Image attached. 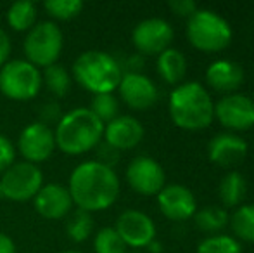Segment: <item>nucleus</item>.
Wrapping results in <instances>:
<instances>
[{
    "instance_id": "obj_33",
    "label": "nucleus",
    "mask_w": 254,
    "mask_h": 253,
    "mask_svg": "<svg viewBox=\"0 0 254 253\" xmlns=\"http://www.w3.org/2000/svg\"><path fill=\"white\" fill-rule=\"evenodd\" d=\"M16 162V146L5 135H0V173H3Z\"/></svg>"
},
{
    "instance_id": "obj_5",
    "label": "nucleus",
    "mask_w": 254,
    "mask_h": 253,
    "mask_svg": "<svg viewBox=\"0 0 254 253\" xmlns=\"http://www.w3.org/2000/svg\"><path fill=\"white\" fill-rule=\"evenodd\" d=\"M189 42L204 52L223 51L232 40V28L225 17L209 9H197L187 21Z\"/></svg>"
},
{
    "instance_id": "obj_26",
    "label": "nucleus",
    "mask_w": 254,
    "mask_h": 253,
    "mask_svg": "<svg viewBox=\"0 0 254 253\" xmlns=\"http://www.w3.org/2000/svg\"><path fill=\"white\" fill-rule=\"evenodd\" d=\"M230 226L237 238L254 243V203L239 206L232 215Z\"/></svg>"
},
{
    "instance_id": "obj_23",
    "label": "nucleus",
    "mask_w": 254,
    "mask_h": 253,
    "mask_svg": "<svg viewBox=\"0 0 254 253\" xmlns=\"http://www.w3.org/2000/svg\"><path fill=\"white\" fill-rule=\"evenodd\" d=\"M195 226L202 233H218L228 224V212L221 206L207 205L201 210H195L194 213Z\"/></svg>"
},
{
    "instance_id": "obj_7",
    "label": "nucleus",
    "mask_w": 254,
    "mask_h": 253,
    "mask_svg": "<svg viewBox=\"0 0 254 253\" xmlns=\"http://www.w3.org/2000/svg\"><path fill=\"white\" fill-rule=\"evenodd\" d=\"M64 45V35L54 21H40L26 33L23 51L33 66L49 68L57 63Z\"/></svg>"
},
{
    "instance_id": "obj_6",
    "label": "nucleus",
    "mask_w": 254,
    "mask_h": 253,
    "mask_svg": "<svg viewBox=\"0 0 254 253\" xmlns=\"http://www.w3.org/2000/svg\"><path fill=\"white\" fill-rule=\"evenodd\" d=\"M42 71L26 59H12L0 68V92L10 101H31L42 90Z\"/></svg>"
},
{
    "instance_id": "obj_10",
    "label": "nucleus",
    "mask_w": 254,
    "mask_h": 253,
    "mask_svg": "<svg viewBox=\"0 0 254 253\" xmlns=\"http://www.w3.org/2000/svg\"><path fill=\"white\" fill-rule=\"evenodd\" d=\"M173 40V28L163 17L142 19L131 31V42L140 54H157L170 47Z\"/></svg>"
},
{
    "instance_id": "obj_27",
    "label": "nucleus",
    "mask_w": 254,
    "mask_h": 253,
    "mask_svg": "<svg viewBox=\"0 0 254 253\" xmlns=\"http://www.w3.org/2000/svg\"><path fill=\"white\" fill-rule=\"evenodd\" d=\"M127 248L114 227H102L94 236L95 253H127Z\"/></svg>"
},
{
    "instance_id": "obj_18",
    "label": "nucleus",
    "mask_w": 254,
    "mask_h": 253,
    "mask_svg": "<svg viewBox=\"0 0 254 253\" xmlns=\"http://www.w3.org/2000/svg\"><path fill=\"white\" fill-rule=\"evenodd\" d=\"M207 155L213 163L220 167H230L239 163L248 155V142L237 134L221 132L207 144Z\"/></svg>"
},
{
    "instance_id": "obj_35",
    "label": "nucleus",
    "mask_w": 254,
    "mask_h": 253,
    "mask_svg": "<svg viewBox=\"0 0 254 253\" xmlns=\"http://www.w3.org/2000/svg\"><path fill=\"white\" fill-rule=\"evenodd\" d=\"M10 51H12V45H10V38L5 31L0 28V68L9 61Z\"/></svg>"
},
{
    "instance_id": "obj_11",
    "label": "nucleus",
    "mask_w": 254,
    "mask_h": 253,
    "mask_svg": "<svg viewBox=\"0 0 254 253\" xmlns=\"http://www.w3.org/2000/svg\"><path fill=\"white\" fill-rule=\"evenodd\" d=\"M127 180L135 192L152 196L164 187L166 173L161 163L151 156H135L127 167Z\"/></svg>"
},
{
    "instance_id": "obj_20",
    "label": "nucleus",
    "mask_w": 254,
    "mask_h": 253,
    "mask_svg": "<svg viewBox=\"0 0 254 253\" xmlns=\"http://www.w3.org/2000/svg\"><path fill=\"white\" fill-rule=\"evenodd\" d=\"M157 73L166 84H180L187 73V58L182 51L168 47L157 56Z\"/></svg>"
},
{
    "instance_id": "obj_17",
    "label": "nucleus",
    "mask_w": 254,
    "mask_h": 253,
    "mask_svg": "<svg viewBox=\"0 0 254 253\" xmlns=\"http://www.w3.org/2000/svg\"><path fill=\"white\" fill-rule=\"evenodd\" d=\"M144 139V125L135 116L120 115L104 125V142L118 151H127L138 146Z\"/></svg>"
},
{
    "instance_id": "obj_1",
    "label": "nucleus",
    "mask_w": 254,
    "mask_h": 253,
    "mask_svg": "<svg viewBox=\"0 0 254 253\" xmlns=\"http://www.w3.org/2000/svg\"><path fill=\"white\" fill-rule=\"evenodd\" d=\"M67 191L76 208L88 213L102 212L113 206L120 196V179L114 169L88 160L71 172Z\"/></svg>"
},
{
    "instance_id": "obj_21",
    "label": "nucleus",
    "mask_w": 254,
    "mask_h": 253,
    "mask_svg": "<svg viewBox=\"0 0 254 253\" xmlns=\"http://www.w3.org/2000/svg\"><path fill=\"white\" fill-rule=\"evenodd\" d=\"M220 199L223 203L225 208H235V206H241L242 201L246 198V192H248V182H246V177L241 172H228L227 175L221 179L220 187Z\"/></svg>"
},
{
    "instance_id": "obj_36",
    "label": "nucleus",
    "mask_w": 254,
    "mask_h": 253,
    "mask_svg": "<svg viewBox=\"0 0 254 253\" xmlns=\"http://www.w3.org/2000/svg\"><path fill=\"white\" fill-rule=\"evenodd\" d=\"M0 253H16V243L5 233H0Z\"/></svg>"
},
{
    "instance_id": "obj_38",
    "label": "nucleus",
    "mask_w": 254,
    "mask_h": 253,
    "mask_svg": "<svg viewBox=\"0 0 254 253\" xmlns=\"http://www.w3.org/2000/svg\"><path fill=\"white\" fill-rule=\"evenodd\" d=\"M64 253H80V252H73V250H69V252H64Z\"/></svg>"
},
{
    "instance_id": "obj_30",
    "label": "nucleus",
    "mask_w": 254,
    "mask_h": 253,
    "mask_svg": "<svg viewBox=\"0 0 254 253\" xmlns=\"http://www.w3.org/2000/svg\"><path fill=\"white\" fill-rule=\"evenodd\" d=\"M197 253H242V247L235 238L216 234L202 240L197 245Z\"/></svg>"
},
{
    "instance_id": "obj_15",
    "label": "nucleus",
    "mask_w": 254,
    "mask_h": 253,
    "mask_svg": "<svg viewBox=\"0 0 254 253\" xmlns=\"http://www.w3.org/2000/svg\"><path fill=\"white\" fill-rule=\"evenodd\" d=\"M157 205H159L161 212L164 217L170 220H187L197 210V201L195 196L189 187L182 186V184H170L164 186L163 189L157 192Z\"/></svg>"
},
{
    "instance_id": "obj_8",
    "label": "nucleus",
    "mask_w": 254,
    "mask_h": 253,
    "mask_svg": "<svg viewBox=\"0 0 254 253\" xmlns=\"http://www.w3.org/2000/svg\"><path fill=\"white\" fill-rule=\"evenodd\" d=\"M44 186V172L38 165L14 162L0 177V196L9 201H30Z\"/></svg>"
},
{
    "instance_id": "obj_31",
    "label": "nucleus",
    "mask_w": 254,
    "mask_h": 253,
    "mask_svg": "<svg viewBox=\"0 0 254 253\" xmlns=\"http://www.w3.org/2000/svg\"><path fill=\"white\" fill-rule=\"evenodd\" d=\"M63 116H64L63 108H61V104L57 101L44 102V104L38 108V122L51 127V128H52V125H57Z\"/></svg>"
},
{
    "instance_id": "obj_3",
    "label": "nucleus",
    "mask_w": 254,
    "mask_h": 253,
    "mask_svg": "<svg viewBox=\"0 0 254 253\" xmlns=\"http://www.w3.org/2000/svg\"><path fill=\"white\" fill-rule=\"evenodd\" d=\"M170 116L184 130H201L214 118V102L199 82H185L173 88L168 101Z\"/></svg>"
},
{
    "instance_id": "obj_28",
    "label": "nucleus",
    "mask_w": 254,
    "mask_h": 253,
    "mask_svg": "<svg viewBox=\"0 0 254 253\" xmlns=\"http://www.w3.org/2000/svg\"><path fill=\"white\" fill-rule=\"evenodd\" d=\"M44 9L52 19L69 21L81 14L83 2L81 0H47L44 3Z\"/></svg>"
},
{
    "instance_id": "obj_16",
    "label": "nucleus",
    "mask_w": 254,
    "mask_h": 253,
    "mask_svg": "<svg viewBox=\"0 0 254 253\" xmlns=\"http://www.w3.org/2000/svg\"><path fill=\"white\" fill-rule=\"evenodd\" d=\"M33 203L38 215H42L47 220L64 219V217L69 215L74 206L67 187L56 182L44 184L42 189L33 198Z\"/></svg>"
},
{
    "instance_id": "obj_25",
    "label": "nucleus",
    "mask_w": 254,
    "mask_h": 253,
    "mask_svg": "<svg viewBox=\"0 0 254 253\" xmlns=\"http://www.w3.org/2000/svg\"><path fill=\"white\" fill-rule=\"evenodd\" d=\"M44 84L54 97H64L71 88V75L66 66L56 63L44 70Z\"/></svg>"
},
{
    "instance_id": "obj_22",
    "label": "nucleus",
    "mask_w": 254,
    "mask_h": 253,
    "mask_svg": "<svg viewBox=\"0 0 254 253\" xmlns=\"http://www.w3.org/2000/svg\"><path fill=\"white\" fill-rule=\"evenodd\" d=\"M7 24L14 31H30L37 24V5L30 0L14 2L7 10Z\"/></svg>"
},
{
    "instance_id": "obj_13",
    "label": "nucleus",
    "mask_w": 254,
    "mask_h": 253,
    "mask_svg": "<svg viewBox=\"0 0 254 253\" xmlns=\"http://www.w3.org/2000/svg\"><path fill=\"white\" fill-rule=\"evenodd\" d=\"M114 229L125 245L131 248H147V245L156 240L154 220L140 210H125L120 213Z\"/></svg>"
},
{
    "instance_id": "obj_37",
    "label": "nucleus",
    "mask_w": 254,
    "mask_h": 253,
    "mask_svg": "<svg viewBox=\"0 0 254 253\" xmlns=\"http://www.w3.org/2000/svg\"><path fill=\"white\" fill-rule=\"evenodd\" d=\"M147 248H149V252H151V253H159L161 250H163V245H161L159 241L154 240V241H151V243L147 245Z\"/></svg>"
},
{
    "instance_id": "obj_29",
    "label": "nucleus",
    "mask_w": 254,
    "mask_h": 253,
    "mask_svg": "<svg viewBox=\"0 0 254 253\" xmlns=\"http://www.w3.org/2000/svg\"><path fill=\"white\" fill-rule=\"evenodd\" d=\"M90 109L95 116L106 125L111 120L120 116V102L114 97V94H97L94 95L90 102Z\"/></svg>"
},
{
    "instance_id": "obj_4",
    "label": "nucleus",
    "mask_w": 254,
    "mask_h": 253,
    "mask_svg": "<svg viewBox=\"0 0 254 253\" xmlns=\"http://www.w3.org/2000/svg\"><path fill=\"white\" fill-rule=\"evenodd\" d=\"M73 80L85 90L97 94H113L123 77L116 58L104 51L81 52L71 68Z\"/></svg>"
},
{
    "instance_id": "obj_39",
    "label": "nucleus",
    "mask_w": 254,
    "mask_h": 253,
    "mask_svg": "<svg viewBox=\"0 0 254 253\" xmlns=\"http://www.w3.org/2000/svg\"><path fill=\"white\" fill-rule=\"evenodd\" d=\"M133 253H138V252H133Z\"/></svg>"
},
{
    "instance_id": "obj_24",
    "label": "nucleus",
    "mask_w": 254,
    "mask_h": 253,
    "mask_svg": "<svg viewBox=\"0 0 254 253\" xmlns=\"http://www.w3.org/2000/svg\"><path fill=\"white\" fill-rule=\"evenodd\" d=\"M94 233V217L85 210L76 208L69 213V219L66 222V234L74 243H83Z\"/></svg>"
},
{
    "instance_id": "obj_34",
    "label": "nucleus",
    "mask_w": 254,
    "mask_h": 253,
    "mask_svg": "<svg viewBox=\"0 0 254 253\" xmlns=\"http://www.w3.org/2000/svg\"><path fill=\"white\" fill-rule=\"evenodd\" d=\"M168 5H170V9L173 10L177 16H182V17H190L192 14L199 9L194 0H171Z\"/></svg>"
},
{
    "instance_id": "obj_19",
    "label": "nucleus",
    "mask_w": 254,
    "mask_h": 253,
    "mask_svg": "<svg viewBox=\"0 0 254 253\" xmlns=\"http://www.w3.org/2000/svg\"><path fill=\"white\" fill-rule=\"evenodd\" d=\"M206 80L214 90L234 94V90H237L244 82V70L241 64L230 59H218L206 70Z\"/></svg>"
},
{
    "instance_id": "obj_9",
    "label": "nucleus",
    "mask_w": 254,
    "mask_h": 253,
    "mask_svg": "<svg viewBox=\"0 0 254 253\" xmlns=\"http://www.w3.org/2000/svg\"><path fill=\"white\" fill-rule=\"evenodd\" d=\"M17 151L24 158V162L33 165L47 162L56 151L54 130L40 122L26 125L17 137Z\"/></svg>"
},
{
    "instance_id": "obj_14",
    "label": "nucleus",
    "mask_w": 254,
    "mask_h": 253,
    "mask_svg": "<svg viewBox=\"0 0 254 253\" xmlns=\"http://www.w3.org/2000/svg\"><path fill=\"white\" fill-rule=\"evenodd\" d=\"M120 97L131 109H149L157 101V87L154 82L138 71H128L123 73L121 82L118 85Z\"/></svg>"
},
{
    "instance_id": "obj_32",
    "label": "nucleus",
    "mask_w": 254,
    "mask_h": 253,
    "mask_svg": "<svg viewBox=\"0 0 254 253\" xmlns=\"http://www.w3.org/2000/svg\"><path fill=\"white\" fill-rule=\"evenodd\" d=\"M95 156H97L95 162L102 163V165L109 167V169H113V167L120 162V151L114 149L113 146H109L104 141L99 142L97 148H95Z\"/></svg>"
},
{
    "instance_id": "obj_12",
    "label": "nucleus",
    "mask_w": 254,
    "mask_h": 253,
    "mask_svg": "<svg viewBox=\"0 0 254 253\" xmlns=\"http://www.w3.org/2000/svg\"><path fill=\"white\" fill-rule=\"evenodd\" d=\"M214 116L230 130H249L254 127V101L246 94H227L214 104Z\"/></svg>"
},
{
    "instance_id": "obj_2",
    "label": "nucleus",
    "mask_w": 254,
    "mask_h": 253,
    "mask_svg": "<svg viewBox=\"0 0 254 253\" xmlns=\"http://www.w3.org/2000/svg\"><path fill=\"white\" fill-rule=\"evenodd\" d=\"M56 148L64 155L80 156L97 148L104 137V123L88 108H74L64 113L54 128Z\"/></svg>"
}]
</instances>
